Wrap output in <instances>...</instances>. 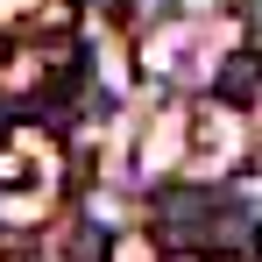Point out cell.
<instances>
[{
	"instance_id": "6da1fadb",
	"label": "cell",
	"mask_w": 262,
	"mask_h": 262,
	"mask_svg": "<svg viewBox=\"0 0 262 262\" xmlns=\"http://www.w3.org/2000/svg\"><path fill=\"white\" fill-rule=\"evenodd\" d=\"M213 92L227 99V106H248L262 92V50H241V57H227L220 64V78H213Z\"/></svg>"
}]
</instances>
